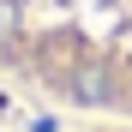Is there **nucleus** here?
Segmentation results:
<instances>
[{"mask_svg": "<svg viewBox=\"0 0 132 132\" xmlns=\"http://www.w3.org/2000/svg\"><path fill=\"white\" fill-rule=\"evenodd\" d=\"M0 54L48 96L132 120V0H0Z\"/></svg>", "mask_w": 132, "mask_h": 132, "instance_id": "f257e3e1", "label": "nucleus"}, {"mask_svg": "<svg viewBox=\"0 0 132 132\" xmlns=\"http://www.w3.org/2000/svg\"><path fill=\"white\" fill-rule=\"evenodd\" d=\"M126 132H132V126H126Z\"/></svg>", "mask_w": 132, "mask_h": 132, "instance_id": "f03ea898", "label": "nucleus"}]
</instances>
